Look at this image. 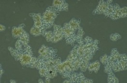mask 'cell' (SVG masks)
I'll list each match as a JSON object with an SVG mask.
<instances>
[{"instance_id":"1","label":"cell","mask_w":127,"mask_h":83,"mask_svg":"<svg viewBox=\"0 0 127 83\" xmlns=\"http://www.w3.org/2000/svg\"><path fill=\"white\" fill-rule=\"evenodd\" d=\"M59 12L58 10L52 6L48 7L45 10L42 17L43 26L46 29L54 26L55 20L58 17Z\"/></svg>"},{"instance_id":"2","label":"cell","mask_w":127,"mask_h":83,"mask_svg":"<svg viewBox=\"0 0 127 83\" xmlns=\"http://www.w3.org/2000/svg\"><path fill=\"white\" fill-rule=\"evenodd\" d=\"M57 50L51 47L42 45L38 51V58L44 60H51L57 57Z\"/></svg>"},{"instance_id":"3","label":"cell","mask_w":127,"mask_h":83,"mask_svg":"<svg viewBox=\"0 0 127 83\" xmlns=\"http://www.w3.org/2000/svg\"><path fill=\"white\" fill-rule=\"evenodd\" d=\"M63 27V34L66 43L70 45H74L76 42V32L71 28L68 23H64Z\"/></svg>"},{"instance_id":"4","label":"cell","mask_w":127,"mask_h":83,"mask_svg":"<svg viewBox=\"0 0 127 83\" xmlns=\"http://www.w3.org/2000/svg\"><path fill=\"white\" fill-rule=\"evenodd\" d=\"M52 6L54 7L59 12L68 11L69 10V4L64 0H54L53 1Z\"/></svg>"},{"instance_id":"5","label":"cell","mask_w":127,"mask_h":83,"mask_svg":"<svg viewBox=\"0 0 127 83\" xmlns=\"http://www.w3.org/2000/svg\"><path fill=\"white\" fill-rule=\"evenodd\" d=\"M109 4H110L107 2V1L100 0L99 1L98 6H97L95 9L94 10V11L92 12V14L93 15L103 14L107 9Z\"/></svg>"},{"instance_id":"6","label":"cell","mask_w":127,"mask_h":83,"mask_svg":"<svg viewBox=\"0 0 127 83\" xmlns=\"http://www.w3.org/2000/svg\"><path fill=\"white\" fill-rule=\"evenodd\" d=\"M29 16L31 17H32L33 21L34 24L33 26L37 28H45L43 26V22L42 21V15L40 13H30Z\"/></svg>"},{"instance_id":"7","label":"cell","mask_w":127,"mask_h":83,"mask_svg":"<svg viewBox=\"0 0 127 83\" xmlns=\"http://www.w3.org/2000/svg\"><path fill=\"white\" fill-rule=\"evenodd\" d=\"M33 56L32 55L30 54L29 53L25 52V51L24 50L22 56L19 61L20 62V64L23 67L26 66L28 67V66L30 64Z\"/></svg>"},{"instance_id":"8","label":"cell","mask_w":127,"mask_h":83,"mask_svg":"<svg viewBox=\"0 0 127 83\" xmlns=\"http://www.w3.org/2000/svg\"><path fill=\"white\" fill-rule=\"evenodd\" d=\"M25 25L24 24H22L19 25L18 27H13L12 29V34L13 37L15 39L18 38V39L25 32V30L24 29V28L25 27Z\"/></svg>"},{"instance_id":"9","label":"cell","mask_w":127,"mask_h":83,"mask_svg":"<svg viewBox=\"0 0 127 83\" xmlns=\"http://www.w3.org/2000/svg\"><path fill=\"white\" fill-rule=\"evenodd\" d=\"M114 11L110 17L113 20H117L118 19H121V7L118 4H114Z\"/></svg>"},{"instance_id":"10","label":"cell","mask_w":127,"mask_h":83,"mask_svg":"<svg viewBox=\"0 0 127 83\" xmlns=\"http://www.w3.org/2000/svg\"><path fill=\"white\" fill-rule=\"evenodd\" d=\"M46 31V29L45 28H37L33 26L30 30V33L34 36H39L40 35L44 36Z\"/></svg>"},{"instance_id":"11","label":"cell","mask_w":127,"mask_h":83,"mask_svg":"<svg viewBox=\"0 0 127 83\" xmlns=\"http://www.w3.org/2000/svg\"><path fill=\"white\" fill-rule=\"evenodd\" d=\"M100 62L96 60L94 62L89 63L88 67V70L91 73L94 72L95 73L97 74L100 69Z\"/></svg>"},{"instance_id":"12","label":"cell","mask_w":127,"mask_h":83,"mask_svg":"<svg viewBox=\"0 0 127 83\" xmlns=\"http://www.w3.org/2000/svg\"><path fill=\"white\" fill-rule=\"evenodd\" d=\"M68 24L70 27L75 31H76L80 27H81L80 22V20L78 19H72L68 22Z\"/></svg>"},{"instance_id":"13","label":"cell","mask_w":127,"mask_h":83,"mask_svg":"<svg viewBox=\"0 0 127 83\" xmlns=\"http://www.w3.org/2000/svg\"><path fill=\"white\" fill-rule=\"evenodd\" d=\"M18 40L21 42L23 46H26L28 45L29 41H30L29 34L26 31H25V32L23 33V34L18 38Z\"/></svg>"},{"instance_id":"14","label":"cell","mask_w":127,"mask_h":83,"mask_svg":"<svg viewBox=\"0 0 127 83\" xmlns=\"http://www.w3.org/2000/svg\"><path fill=\"white\" fill-rule=\"evenodd\" d=\"M85 34V32L82 27H80L77 30V33L76 34V42L80 45L83 43V36Z\"/></svg>"},{"instance_id":"15","label":"cell","mask_w":127,"mask_h":83,"mask_svg":"<svg viewBox=\"0 0 127 83\" xmlns=\"http://www.w3.org/2000/svg\"><path fill=\"white\" fill-rule=\"evenodd\" d=\"M93 80L87 78L82 72L78 74V83H92Z\"/></svg>"},{"instance_id":"16","label":"cell","mask_w":127,"mask_h":83,"mask_svg":"<svg viewBox=\"0 0 127 83\" xmlns=\"http://www.w3.org/2000/svg\"><path fill=\"white\" fill-rule=\"evenodd\" d=\"M57 74L58 71L56 67H52L47 70V74L46 76H48L51 79H52L57 76Z\"/></svg>"},{"instance_id":"17","label":"cell","mask_w":127,"mask_h":83,"mask_svg":"<svg viewBox=\"0 0 127 83\" xmlns=\"http://www.w3.org/2000/svg\"><path fill=\"white\" fill-rule=\"evenodd\" d=\"M83 60L82 57L78 56L73 61V70L74 72L78 70L80 68L81 63Z\"/></svg>"},{"instance_id":"18","label":"cell","mask_w":127,"mask_h":83,"mask_svg":"<svg viewBox=\"0 0 127 83\" xmlns=\"http://www.w3.org/2000/svg\"><path fill=\"white\" fill-rule=\"evenodd\" d=\"M53 34L56 35H59L63 34V27L60 25H54L53 26Z\"/></svg>"},{"instance_id":"19","label":"cell","mask_w":127,"mask_h":83,"mask_svg":"<svg viewBox=\"0 0 127 83\" xmlns=\"http://www.w3.org/2000/svg\"><path fill=\"white\" fill-rule=\"evenodd\" d=\"M108 83H118L119 82L118 78L115 76L114 72L108 74Z\"/></svg>"},{"instance_id":"20","label":"cell","mask_w":127,"mask_h":83,"mask_svg":"<svg viewBox=\"0 0 127 83\" xmlns=\"http://www.w3.org/2000/svg\"><path fill=\"white\" fill-rule=\"evenodd\" d=\"M113 6H114V4H113V3L110 4L108 5L107 9L103 14V15L106 17H109V18L111 17V16L113 11H114Z\"/></svg>"},{"instance_id":"21","label":"cell","mask_w":127,"mask_h":83,"mask_svg":"<svg viewBox=\"0 0 127 83\" xmlns=\"http://www.w3.org/2000/svg\"><path fill=\"white\" fill-rule=\"evenodd\" d=\"M78 73L73 72L71 74L69 78L68 79L71 81V83H78Z\"/></svg>"},{"instance_id":"22","label":"cell","mask_w":127,"mask_h":83,"mask_svg":"<svg viewBox=\"0 0 127 83\" xmlns=\"http://www.w3.org/2000/svg\"><path fill=\"white\" fill-rule=\"evenodd\" d=\"M90 63V62L89 61H86L82 60L79 68L81 72H85L87 71V70L88 69V65Z\"/></svg>"},{"instance_id":"23","label":"cell","mask_w":127,"mask_h":83,"mask_svg":"<svg viewBox=\"0 0 127 83\" xmlns=\"http://www.w3.org/2000/svg\"><path fill=\"white\" fill-rule=\"evenodd\" d=\"M43 36L45 37L47 42H51V40L53 36V32L52 31H46Z\"/></svg>"},{"instance_id":"24","label":"cell","mask_w":127,"mask_h":83,"mask_svg":"<svg viewBox=\"0 0 127 83\" xmlns=\"http://www.w3.org/2000/svg\"><path fill=\"white\" fill-rule=\"evenodd\" d=\"M64 38V34L59 35H56L53 34V36L51 40V42H52V43H54V44L60 42V41H61Z\"/></svg>"},{"instance_id":"25","label":"cell","mask_w":127,"mask_h":83,"mask_svg":"<svg viewBox=\"0 0 127 83\" xmlns=\"http://www.w3.org/2000/svg\"><path fill=\"white\" fill-rule=\"evenodd\" d=\"M121 38V36L117 33H113L110 35V39L112 41L116 42L118 40L120 39Z\"/></svg>"},{"instance_id":"26","label":"cell","mask_w":127,"mask_h":83,"mask_svg":"<svg viewBox=\"0 0 127 83\" xmlns=\"http://www.w3.org/2000/svg\"><path fill=\"white\" fill-rule=\"evenodd\" d=\"M37 61V58L36 57L33 56V57L32 58V61H31L30 64L28 66V68H30L31 69L35 68Z\"/></svg>"},{"instance_id":"27","label":"cell","mask_w":127,"mask_h":83,"mask_svg":"<svg viewBox=\"0 0 127 83\" xmlns=\"http://www.w3.org/2000/svg\"><path fill=\"white\" fill-rule=\"evenodd\" d=\"M39 73L41 77H45L47 74V70L45 67L43 66L41 68H40V69L39 70Z\"/></svg>"},{"instance_id":"28","label":"cell","mask_w":127,"mask_h":83,"mask_svg":"<svg viewBox=\"0 0 127 83\" xmlns=\"http://www.w3.org/2000/svg\"><path fill=\"white\" fill-rule=\"evenodd\" d=\"M112 69L114 73H117V72H119L121 71V70L117 62H115L113 64L112 66Z\"/></svg>"},{"instance_id":"29","label":"cell","mask_w":127,"mask_h":83,"mask_svg":"<svg viewBox=\"0 0 127 83\" xmlns=\"http://www.w3.org/2000/svg\"><path fill=\"white\" fill-rule=\"evenodd\" d=\"M23 49L25 52L33 55V52L32 50V48L29 45L23 46Z\"/></svg>"},{"instance_id":"30","label":"cell","mask_w":127,"mask_h":83,"mask_svg":"<svg viewBox=\"0 0 127 83\" xmlns=\"http://www.w3.org/2000/svg\"><path fill=\"white\" fill-rule=\"evenodd\" d=\"M127 7L124 6L122 8H121V19L126 18L127 16Z\"/></svg>"},{"instance_id":"31","label":"cell","mask_w":127,"mask_h":83,"mask_svg":"<svg viewBox=\"0 0 127 83\" xmlns=\"http://www.w3.org/2000/svg\"><path fill=\"white\" fill-rule=\"evenodd\" d=\"M107 58H108V55L105 54L100 56V61L102 64L105 65L107 61Z\"/></svg>"},{"instance_id":"32","label":"cell","mask_w":127,"mask_h":83,"mask_svg":"<svg viewBox=\"0 0 127 83\" xmlns=\"http://www.w3.org/2000/svg\"><path fill=\"white\" fill-rule=\"evenodd\" d=\"M105 65V67H104V73H105L106 74H109L112 72H113V70L112 69V68L109 65L107 64H106Z\"/></svg>"},{"instance_id":"33","label":"cell","mask_w":127,"mask_h":83,"mask_svg":"<svg viewBox=\"0 0 127 83\" xmlns=\"http://www.w3.org/2000/svg\"><path fill=\"white\" fill-rule=\"evenodd\" d=\"M15 46L16 49H17L18 50H21L23 48V46L22 43H21V42L19 40H18V39L17 41V42H16Z\"/></svg>"},{"instance_id":"34","label":"cell","mask_w":127,"mask_h":83,"mask_svg":"<svg viewBox=\"0 0 127 83\" xmlns=\"http://www.w3.org/2000/svg\"><path fill=\"white\" fill-rule=\"evenodd\" d=\"M93 41V40L92 39V38L89 36H87V37L85 38L84 39H83V42L84 43V44H88V43H90L92 42Z\"/></svg>"},{"instance_id":"35","label":"cell","mask_w":127,"mask_h":83,"mask_svg":"<svg viewBox=\"0 0 127 83\" xmlns=\"http://www.w3.org/2000/svg\"><path fill=\"white\" fill-rule=\"evenodd\" d=\"M6 27L4 25H3L2 24H0V31L2 32L5 30Z\"/></svg>"},{"instance_id":"36","label":"cell","mask_w":127,"mask_h":83,"mask_svg":"<svg viewBox=\"0 0 127 83\" xmlns=\"http://www.w3.org/2000/svg\"><path fill=\"white\" fill-rule=\"evenodd\" d=\"M45 82L46 83H50V79L51 78L48 77V76H45Z\"/></svg>"},{"instance_id":"37","label":"cell","mask_w":127,"mask_h":83,"mask_svg":"<svg viewBox=\"0 0 127 83\" xmlns=\"http://www.w3.org/2000/svg\"><path fill=\"white\" fill-rule=\"evenodd\" d=\"M4 73V71L3 69L1 68V65L0 64V77L1 78L2 76V75Z\"/></svg>"},{"instance_id":"38","label":"cell","mask_w":127,"mask_h":83,"mask_svg":"<svg viewBox=\"0 0 127 83\" xmlns=\"http://www.w3.org/2000/svg\"><path fill=\"white\" fill-rule=\"evenodd\" d=\"M63 83H71V81L69 80V79H67V80H64V82H63Z\"/></svg>"},{"instance_id":"39","label":"cell","mask_w":127,"mask_h":83,"mask_svg":"<svg viewBox=\"0 0 127 83\" xmlns=\"http://www.w3.org/2000/svg\"><path fill=\"white\" fill-rule=\"evenodd\" d=\"M38 83H44V81L42 80V79H39V80H38Z\"/></svg>"},{"instance_id":"40","label":"cell","mask_w":127,"mask_h":83,"mask_svg":"<svg viewBox=\"0 0 127 83\" xmlns=\"http://www.w3.org/2000/svg\"><path fill=\"white\" fill-rule=\"evenodd\" d=\"M10 83H16L17 82L16 81V80H13V79H11L10 80Z\"/></svg>"}]
</instances>
